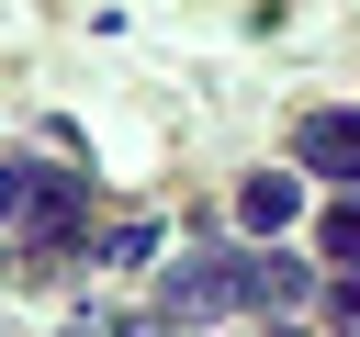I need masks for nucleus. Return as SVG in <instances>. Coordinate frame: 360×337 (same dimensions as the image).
Wrapping results in <instances>:
<instances>
[{
	"label": "nucleus",
	"instance_id": "f257e3e1",
	"mask_svg": "<svg viewBox=\"0 0 360 337\" xmlns=\"http://www.w3.org/2000/svg\"><path fill=\"white\" fill-rule=\"evenodd\" d=\"M304 270L292 258H180L158 281V326H214V315H304Z\"/></svg>",
	"mask_w": 360,
	"mask_h": 337
},
{
	"label": "nucleus",
	"instance_id": "f03ea898",
	"mask_svg": "<svg viewBox=\"0 0 360 337\" xmlns=\"http://www.w3.org/2000/svg\"><path fill=\"white\" fill-rule=\"evenodd\" d=\"M79 236H90V180L79 168H34L22 180V247L34 258H79Z\"/></svg>",
	"mask_w": 360,
	"mask_h": 337
},
{
	"label": "nucleus",
	"instance_id": "7ed1b4c3",
	"mask_svg": "<svg viewBox=\"0 0 360 337\" xmlns=\"http://www.w3.org/2000/svg\"><path fill=\"white\" fill-rule=\"evenodd\" d=\"M292 157H304L315 180H338V191H360V112H304V135H292Z\"/></svg>",
	"mask_w": 360,
	"mask_h": 337
},
{
	"label": "nucleus",
	"instance_id": "20e7f679",
	"mask_svg": "<svg viewBox=\"0 0 360 337\" xmlns=\"http://www.w3.org/2000/svg\"><path fill=\"white\" fill-rule=\"evenodd\" d=\"M292 213H304V180H292V168H248V191H236V225H248V236H281Z\"/></svg>",
	"mask_w": 360,
	"mask_h": 337
},
{
	"label": "nucleus",
	"instance_id": "39448f33",
	"mask_svg": "<svg viewBox=\"0 0 360 337\" xmlns=\"http://www.w3.org/2000/svg\"><path fill=\"white\" fill-rule=\"evenodd\" d=\"M315 247H326L338 270L360 258V191H338V202H326V225H315Z\"/></svg>",
	"mask_w": 360,
	"mask_h": 337
},
{
	"label": "nucleus",
	"instance_id": "423d86ee",
	"mask_svg": "<svg viewBox=\"0 0 360 337\" xmlns=\"http://www.w3.org/2000/svg\"><path fill=\"white\" fill-rule=\"evenodd\" d=\"M326 315H338V326H360V258L338 270V292H326Z\"/></svg>",
	"mask_w": 360,
	"mask_h": 337
},
{
	"label": "nucleus",
	"instance_id": "0eeeda50",
	"mask_svg": "<svg viewBox=\"0 0 360 337\" xmlns=\"http://www.w3.org/2000/svg\"><path fill=\"white\" fill-rule=\"evenodd\" d=\"M22 180H34V168H22V157H0V225H22Z\"/></svg>",
	"mask_w": 360,
	"mask_h": 337
}]
</instances>
